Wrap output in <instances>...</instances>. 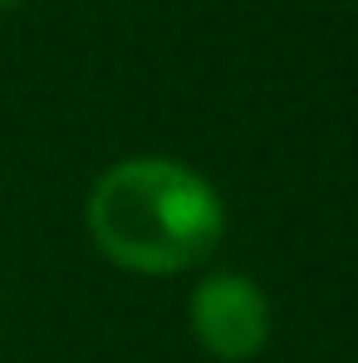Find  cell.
<instances>
[{
	"label": "cell",
	"mask_w": 358,
	"mask_h": 363,
	"mask_svg": "<svg viewBox=\"0 0 358 363\" xmlns=\"http://www.w3.org/2000/svg\"><path fill=\"white\" fill-rule=\"evenodd\" d=\"M191 339L221 363L255 359L270 339V304L245 275H211L191 290Z\"/></svg>",
	"instance_id": "cell-2"
},
{
	"label": "cell",
	"mask_w": 358,
	"mask_h": 363,
	"mask_svg": "<svg viewBox=\"0 0 358 363\" xmlns=\"http://www.w3.org/2000/svg\"><path fill=\"white\" fill-rule=\"evenodd\" d=\"M94 245L133 275H177L201 265L226 226L206 177L172 157H128L94 182L84 206Z\"/></svg>",
	"instance_id": "cell-1"
},
{
	"label": "cell",
	"mask_w": 358,
	"mask_h": 363,
	"mask_svg": "<svg viewBox=\"0 0 358 363\" xmlns=\"http://www.w3.org/2000/svg\"><path fill=\"white\" fill-rule=\"evenodd\" d=\"M0 5H15V0H0Z\"/></svg>",
	"instance_id": "cell-3"
}]
</instances>
